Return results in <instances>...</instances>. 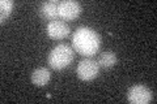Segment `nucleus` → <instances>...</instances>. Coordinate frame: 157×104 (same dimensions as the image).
I'll use <instances>...</instances> for the list:
<instances>
[{
    "label": "nucleus",
    "mask_w": 157,
    "mask_h": 104,
    "mask_svg": "<svg viewBox=\"0 0 157 104\" xmlns=\"http://www.w3.org/2000/svg\"><path fill=\"white\" fill-rule=\"evenodd\" d=\"M72 43L73 48L80 55L89 57L98 52L101 47V37L90 27H80L73 35Z\"/></svg>",
    "instance_id": "f257e3e1"
},
{
    "label": "nucleus",
    "mask_w": 157,
    "mask_h": 104,
    "mask_svg": "<svg viewBox=\"0 0 157 104\" xmlns=\"http://www.w3.org/2000/svg\"><path fill=\"white\" fill-rule=\"evenodd\" d=\"M73 57H75V53H73V49L71 46H68V44H58L48 53L47 61L48 65L52 69L62 70V69L67 68L68 65H71Z\"/></svg>",
    "instance_id": "f03ea898"
},
{
    "label": "nucleus",
    "mask_w": 157,
    "mask_h": 104,
    "mask_svg": "<svg viewBox=\"0 0 157 104\" xmlns=\"http://www.w3.org/2000/svg\"><path fill=\"white\" fill-rule=\"evenodd\" d=\"M100 73V65L93 59H84L78 63L76 74L81 81H93Z\"/></svg>",
    "instance_id": "7ed1b4c3"
},
{
    "label": "nucleus",
    "mask_w": 157,
    "mask_h": 104,
    "mask_svg": "<svg viewBox=\"0 0 157 104\" xmlns=\"http://www.w3.org/2000/svg\"><path fill=\"white\" fill-rule=\"evenodd\" d=\"M127 100L132 104H148L152 100V91L144 85L131 86L127 91Z\"/></svg>",
    "instance_id": "20e7f679"
},
{
    "label": "nucleus",
    "mask_w": 157,
    "mask_h": 104,
    "mask_svg": "<svg viewBox=\"0 0 157 104\" xmlns=\"http://www.w3.org/2000/svg\"><path fill=\"white\" fill-rule=\"evenodd\" d=\"M59 18L66 20V21H72L76 20L82 12L81 4L73 0H66V2H59Z\"/></svg>",
    "instance_id": "39448f33"
},
{
    "label": "nucleus",
    "mask_w": 157,
    "mask_h": 104,
    "mask_svg": "<svg viewBox=\"0 0 157 104\" xmlns=\"http://www.w3.org/2000/svg\"><path fill=\"white\" fill-rule=\"evenodd\" d=\"M46 33L51 39L60 41V39H64L70 35L71 29L64 21H58L56 20V21H50L47 23Z\"/></svg>",
    "instance_id": "423d86ee"
},
{
    "label": "nucleus",
    "mask_w": 157,
    "mask_h": 104,
    "mask_svg": "<svg viewBox=\"0 0 157 104\" xmlns=\"http://www.w3.org/2000/svg\"><path fill=\"white\" fill-rule=\"evenodd\" d=\"M59 2H46L42 4L41 13L46 20L50 21H56L59 18Z\"/></svg>",
    "instance_id": "0eeeda50"
},
{
    "label": "nucleus",
    "mask_w": 157,
    "mask_h": 104,
    "mask_svg": "<svg viewBox=\"0 0 157 104\" xmlns=\"http://www.w3.org/2000/svg\"><path fill=\"white\" fill-rule=\"evenodd\" d=\"M51 78V73L47 68H38L32 73V82L33 85H36L38 87H42L48 83Z\"/></svg>",
    "instance_id": "6e6552de"
},
{
    "label": "nucleus",
    "mask_w": 157,
    "mask_h": 104,
    "mask_svg": "<svg viewBox=\"0 0 157 104\" xmlns=\"http://www.w3.org/2000/svg\"><path fill=\"white\" fill-rule=\"evenodd\" d=\"M97 63L102 68H113L117 64V55L113 51H105L100 55Z\"/></svg>",
    "instance_id": "1a4fd4ad"
},
{
    "label": "nucleus",
    "mask_w": 157,
    "mask_h": 104,
    "mask_svg": "<svg viewBox=\"0 0 157 104\" xmlns=\"http://www.w3.org/2000/svg\"><path fill=\"white\" fill-rule=\"evenodd\" d=\"M13 5H14V3L12 0H2V2H0V21H2V23L6 21L8 16L11 14Z\"/></svg>",
    "instance_id": "9d476101"
}]
</instances>
